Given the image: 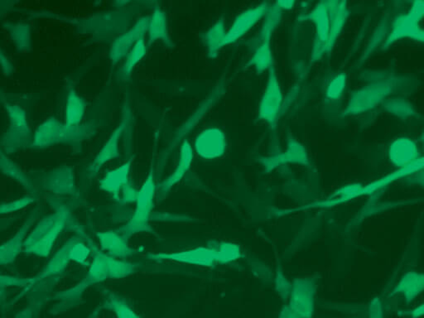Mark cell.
Returning <instances> with one entry per match:
<instances>
[{"instance_id": "obj_29", "label": "cell", "mask_w": 424, "mask_h": 318, "mask_svg": "<svg viewBox=\"0 0 424 318\" xmlns=\"http://www.w3.org/2000/svg\"><path fill=\"white\" fill-rule=\"evenodd\" d=\"M121 192H122V197H121V199H122V201H124V203H132V201H136L138 191L132 187L131 183L127 185Z\"/></svg>"}, {"instance_id": "obj_8", "label": "cell", "mask_w": 424, "mask_h": 318, "mask_svg": "<svg viewBox=\"0 0 424 318\" xmlns=\"http://www.w3.org/2000/svg\"><path fill=\"white\" fill-rule=\"evenodd\" d=\"M282 92L274 69L270 70L269 81H268L265 94H263L261 106H259V116L266 122H272L278 115L281 103H282Z\"/></svg>"}, {"instance_id": "obj_30", "label": "cell", "mask_w": 424, "mask_h": 318, "mask_svg": "<svg viewBox=\"0 0 424 318\" xmlns=\"http://www.w3.org/2000/svg\"><path fill=\"white\" fill-rule=\"evenodd\" d=\"M31 201H32V200H30L29 199H25L21 200V201H17L14 203L3 206V208H1V210H1V212H3V213L7 212H13V210H14V208H16V210L20 209L21 208H24V206H25L26 205H28L30 203H31Z\"/></svg>"}, {"instance_id": "obj_12", "label": "cell", "mask_w": 424, "mask_h": 318, "mask_svg": "<svg viewBox=\"0 0 424 318\" xmlns=\"http://www.w3.org/2000/svg\"><path fill=\"white\" fill-rule=\"evenodd\" d=\"M389 156L397 165H407L412 163L418 156V149L416 144L409 139H399L391 145Z\"/></svg>"}, {"instance_id": "obj_16", "label": "cell", "mask_w": 424, "mask_h": 318, "mask_svg": "<svg viewBox=\"0 0 424 318\" xmlns=\"http://www.w3.org/2000/svg\"><path fill=\"white\" fill-rule=\"evenodd\" d=\"M406 36L412 37L414 38H421L423 40V32L419 29L418 23L415 22L409 15L401 17L396 20L395 26H393V33L388 42H392L399 38Z\"/></svg>"}, {"instance_id": "obj_4", "label": "cell", "mask_w": 424, "mask_h": 318, "mask_svg": "<svg viewBox=\"0 0 424 318\" xmlns=\"http://www.w3.org/2000/svg\"><path fill=\"white\" fill-rule=\"evenodd\" d=\"M149 17H142L131 29L115 38L110 50V58L114 63L127 56L136 42L144 38L148 29Z\"/></svg>"}, {"instance_id": "obj_1", "label": "cell", "mask_w": 424, "mask_h": 318, "mask_svg": "<svg viewBox=\"0 0 424 318\" xmlns=\"http://www.w3.org/2000/svg\"><path fill=\"white\" fill-rule=\"evenodd\" d=\"M156 192H157V187L155 184L154 173L151 170L144 184L137 192L135 213L127 224L120 229V233L125 238L128 239L133 235L149 231V221Z\"/></svg>"}, {"instance_id": "obj_24", "label": "cell", "mask_w": 424, "mask_h": 318, "mask_svg": "<svg viewBox=\"0 0 424 318\" xmlns=\"http://www.w3.org/2000/svg\"><path fill=\"white\" fill-rule=\"evenodd\" d=\"M250 64L256 68L258 72H262L268 67H272V54L268 41L263 42V44L259 47L256 53L251 58Z\"/></svg>"}, {"instance_id": "obj_32", "label": "cell", "mask_w": 424, "mask_h": 318, "mask_svg": "<svg viewBox=\"0 0 424 318\" xmlns=\"http://www.w3.org/2000/svg\"><path fill=\"white\" fill-rule=\"evenodd\" d=\"M370 318H382V310L380 306H375L370 312Z\"/></svg>"}, {"instance_id": "obj_3", "label": "cell", "mask_w": 424, "mask_h": 318, "mask_svg": "<svg viewBox=\"0 0 424 318\" xmlns=\"http://www.w3.org/2000/svg\"><path fill=\"white\" fill-rule=\"evenodd\" d=\"M149 258L151 260H171L202 267H211L216 263L215 250L206 247H198L176 253H150Z\"/></svg>"}, {"instance_id": "obj_17", "label": "cell", "mask_w": 424, "mask_h": 318, "mask_svg": "<svg viewBox=\"0 0 424 318\" xmlns=\"http://www.w3.org/2000/svg\"><path fill=\"white\" fill-rule=\"evenodd\" d=\"M85 102L78 96L76 92L69 94L67 106V127H75L81 122L85 113Z\"/></svg>"}, {"instance_id": "obj_19", "label": "cell", "mask_w": 424, "mask_h": 318, "mask_svg": "<svg viewBox=\"0 0 424 318\" xmlns=\"http://www.w3.org/2000/svg\"><path fill=\"white\" fill-rule=\"evenodd\" d=\"M341 6L332 7V10L329 15L330 16V32H329V38L327 42V46L330 47L333 42H335L337 35L341 32V28L345 23V16H347V12H345V7L344 3H341Z\"/></svg>"}, {"instance_id": "obj_7", "label": "cell", "mask_w": 424, "mask_h": 318, "mask_svg": "<svg viewBox=\"0 0 424 318\" xmlns=\"http://www.w3.org/2000/svg\"><path fill=\"white\" fill-rule=\"evenodd\" d=\"M267 8V3H262L261 6L250 8L238 16L226 33L224 47L233 44L249 32L254 25L266 15Z\"/></svg>"}, {"instance_id": "obj_21", "label": "cell", "mask_w": 424, "mask_h": 318, "mask_svg": "<svg viewBox=\"0 0 424 318\" xmlns=\"http://www.w3.org/2000/svg\"><path fill=\"white\" fill-rule=\"evenodd\" d=\"M105 307L113 312L117 318H140L124 299L115 294L107 296Z\"/></svg>"}, {"instance_id": "obj_9", "label": "cell", "mask_w": 424, "mask_h": 318, "mask_svg": "<svg viewBox=\"0 0 424 318\" xmlns=\"http://www.w3.org/2000/svg\"><path fill=\"white\" fill-rule=\"evenodd\" d=\"M193 156L194 150L191 144L187 140H184L183 144H181L179 160L177 162V169L159 185L158 195L160 197L165 196L172 190V188L184 177L190 167H191Z\"/></svg>"}, {"instance_id": "obj_26", "label": "cell", "mask_w": 424, "mask_h": 318, "mask_svg": "<svg viewBox=\"0 0 424 318\" xmlns=\"http://www.w3.org/2000/svg\"><path fill=\"white\" fill-rule=\"evenodd\" d=\"M75 240H71L69 242L64 248L58 252V255L56 256L53 261L51 262L49 267H47L45 274H54L58 273L60 270L66 267L68 261L70 260V250L72 244H74Z\"/></svg>"}, {"instance_id": "obj_22", "label": "cell", "mask_w": 424, "mask_h": 318, "mask_svg": "<svg viewBox=\"0 0 424 318\" xmlns=\"http://www.w3.org/2000/svg\"><path fill=\"white\" fill-rule=\"evenodd\" d=\"M147 53V46L144 38L138 40L136 44L133 47V49L127 55V60L123 66V75L129 76L133 71V69L144 58Z\"/></svg>"}, {"instance_id": "obj_23", "label": "cell", "mask_w": 424, "mask_h": 318, "mask_svg": "<svg viewBox=\"0 0 424 318\" xmlns=\"http://www.w3.org/2000/svg\"><path fill=\"white\" fill-rule=\"evenodd\" d=\"M24 235L23 232L21 231L14 239L0 246V264H8L15 260L21 250V242Z\"/></svg>"}, {"instance_id": "obj_27", "label": "cell", "mask_w": 424, "mask_h": 318, "mask_svg": "<svg viewBox=\"0 0 424 318\" xmlns=\"http://www.w3.org/2000/svg\"><path fill=\"white\" fill-rule=\"evenodd\" d=\"M90 250L88 246L81 242H75L70 250V260L79 264H85L90 256Z\"/></svg>"}, {"instance_id": "obj_13", "label": "cell", "mask_w": 424, "mask_h": 318, "mask_svg": "<svg viewBox=\"0 0 424 318\" xmlns=\"http://www.w3.org/2000/svg\"><path fill=\"white\" fill-rule=\"evenodd\" d=\"M147 32L149 33L150 42L162 40L168 47L172 45L168 36L166 15L161 8H155L153 15L149 17Z\"/></svg>"}, {"instance_id": "obj_28", "label": "cell", "mask_w": 424, "mask_h": 318, "mask_svg": "<svg viewBox=\"0 0 424 318\" xmlns=\"http://www.w3.org/2000/svg\"><path fill=\"white\" fill-rule=\"evenodd\" d=\"M345 85V76L344 74L337 76L333 79L331 85H329L327 91L328 97L332 99L340 97L341 94H343Z\"/></svg>"}, {"instance_id": "obj_2", "label": "cell", "mask_w": 424, "mask_h": 318, "mask_svg": "<svg viewBox=\"0 0 424 318\" xmlns=\"http://www.w3.org/2000/svg\"><path fill=\"white\" fill-rule=\"evenodd\" d=\"M65 221L64 213L55 214L45 219L26 240V251L41 256L49 255L56 238L63 229Z\"/></svg>"}, {"instance_id": "obj_33", "label": "cell", "mask_w": 424, "mask_h": 318, "mask_svg": "<svg viewBox=\"0 0 424 318\" xmlns=\"http://www.w3.org/2000/svg\"><path fill=\"white\" fill-rule=\"evenodd\" d=\"M278 6L280 8H293V2H279V3H278Z\"/></svg>"}, {"instance_id": "obj_5", "label": "cell", "mask_w": 424, "mask_h": 318, "mask_svg": "<svg viewBox=\"0 0 424 318\" xmlns=\"http://www.w3.org/2000/svg\"><path fill=\"white\" fill-rule=\"evenodd\" d=\"M194 147L198 156L203 158H218L226 152V136L218 128H207L197 136Z\"/></svg>"}, {"instance_id": "obj_20", "label": "cell", "mask_w": 424, "mask_h": 318, "mask_svg": "<svg viewBox=\"0 0 424 318\" xmlns=\"http://www.w3.org/2000/svg\"><path fill=\"white\" fill-rule=\"evenodd\" d=\"M313 19L318 27V33L320 41L327 44L329 32H330V16L327 6H320L313 12Z\"/></svg>"}, {"instance_id": "obj_18", "label": "cell", "mask_w": 424, "mask_h": 318, "mask_svg": "<svg viewBox=\"0 0 424 318\" xmlns=\"http://www.w3.org/2000/svg\"><path fill=\"white\" fill-rule=\"evenodd\" d=\"M108 278L120 279L129 276L135 271V265L129 262L116 259L106 253Z\"/></svg>"}, {"instance_id": "obj_11", "label": "cell", "mask_w": 424, "mask_h": 318, "mask_svg": "<svg viewBox=\"0 0 424 318\" xmlns=\"http://www.w3.org/2000/svg\"><path fill=\"white\" fill-rule=\"evenodd\" d=\"M131 169V162H124L117 169L109 171L101 179L99 186L104 192L118 196L125 186L129 183Z\"/></svg>"}, {"instance_id": "obj_31", "label": "cell", "mask_w": 424, "mask_h": 318, "mask_svg": "<svg viewBox=\"0 0 424 318\" xmlns=\"http://www.w3.org/2000/svg\"><path fill=\"white\" fill-rule=\"evenodd\" d=\"M281 318H304L300 315H298L297 313L293 311L291 308H286L283 312L282 315H281Z\"/></svg>"}, {"instance_id": "obj_6", "label": "cell", "mask_w": 424, "mask_h": 318, "mask_svg": "<svg viewBox=\"0 0 424 318\" xmlns=\"http://www.w3.org/2000/svg\"><path fill=\"white\" fill-rule=\"evenodd\" d=\"M129 120H131V115H129V111H124L123 119L121 120L118 127L112 133L109 140L104 145L98 156L95 158L92 166H90V175H97L103 165L120 156V141L125 128H127L129 124Z\"/></svg>"}, {"instance_id": "obj_15", "label": "cell", "mask_w": 424, "mask_h": 318, "mask_svg": "<svg viewBox=\"0 0 424 318\" xmlns=\"http://www.w3.org/2000/svg\"><path fill=\"white\" fill-rule=\"evenodd\" d=\"M222 94V87H218L214 90V92L210 94V97L206 99V100L202 103V106L199 107L196 112L192 115V117L188 120V122L184 124V126L181 127V131L179 132L175 137L174 141L175 144L179 143L181 137H184L186 135L188 134L190 131L193 130L195 124L199 122V119L202 118L203 115H204L207 110H209L211 106H213L214 103L218 100V99Z\"/></svg>"}, {"instance_id": "obj_25", "label": "cell", "mask_w": 424, "mask_h": 318, "mask_svg": "<svg viewBox=\"0 0 424 318\" xmlns=\"http://www.w3.org/2000/svg\"><path fill=\"white\" fill-rule=\"evenodd\" d=\"M216 263L227 264L238 259L240 255L239 246L231 243H222L216 249Z\"/></svg>"}, {"instance_id": "obj_10", "label": "cell", "mask_w": 424, "mask_h": 318, "mask_svg": "<svg viewBox=\"0 0 424 318\" xmlns=\"http://www.w3.org/2000/svg\"><path fill=\"white\" fill-rule=\"evenodd\" d=\"M97 236L103 250L116 259H127L135 253L129 246L127 238L120 232H99Z\"/></svg>"}, {"instance_id": "obj_14", "label": "cell", "mask_w": 424, "mask_h": 318, "mask_svg": "<svg viewBox=\"0 0 424 318\" xmlns=\"http://www.w3.org/2000/svg\"><path fill=\"white\" fill-rule=\"evenodd\" d=\"M226 26L224 19H220L207 31L205 35V42L207 53L209 58H215L219 50L224 47L225 37H226Z\"/></svg>"}]
</instances>
